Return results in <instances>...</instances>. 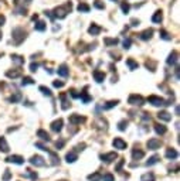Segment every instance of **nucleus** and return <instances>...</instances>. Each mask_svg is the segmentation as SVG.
I'll list each match as a JSON object with an SVG mask.
<instances>
[{"label": "nucleus", "mask_w": 180, "mask_h": 181, "mask_svg": "<svg viewBox=\"0 0 180 181\" xmlns=\"http://www.w3.org/2000/svg\"><path fill=\"white\" fill-rule=\"evenodd\" d=\"M99 158H101V161H104V163L109 164V163H112V161H115V160L118 158V154H116L115 151H111V153L101 154V156H99Z\"/></svg>", "instance_id": "39448f33"}, {"label": "nucleus", "mask_w": 180, "mask_h": 181, "mask_svg": "<svg viewBox=\"0 0 180 181\" xmlns=\"http://www.w3.org/2000/svg\"><path fill=\"white\" fill-rule=\"evenodd\" d=\"M101 180H104V181H115V177L111 173H105L102 177H101Z\"/></svg>", "instance_id": "79ce46f5"}, {"label": "nucleus", "mask_w": 180, "mask_h": 181, "mask_svg": "<svg viewBox=\"0 0 180 181\" xmlns=\"http://www.w3.org/2000/svg\"><path fill=\"white\" fill-rule=\"evenodd\" d=\"M128 125H129V123H128V120H126V119H123V120H121V122L118 123V129H119L121 132H125V130H126V127H128Z\"/></svg>", "instance_id": "c9c22d12"}, {"label": "nucleus", "mask_w": 180, "mask_h": 181, "mask_svg": "<svg viewBox=\"0 0 180 181\" xmlns=\"http://www.w3.org/2000/svg\"><path fill=\"white\" fill-rule=\"evenodd\" d=\"M38 70V64H36V62H33L31 65H30V71L31 72H36Z\"/></svg>", "instance_id": "6e6d98bb"}, {"label": "nucleus", "mask_w": 180, "mask_h": 181, "mask_svg": "<svg viewBox=\"0 0 180 181\" xmlns=\"http://www.w3.org/2000/svg\"><path fill=\"white\" fill-rule=\"evenodd\" d=\"M73 10V3L71 1H67L64 6H60L57 7L53 13H54V18H65L67 14Z\"/></svg>", "instance_id": "f257e3e1"}, {"label": "nucleus", "mask_w": 180, "mask_h": 181, "mask_svg": "<svg viewBox=\"0 0 180 181\" xmlns=\"http://www.w3.org/2000/svg\"><path fill=\"white\" fill-rule=\"evenodd\" d=\"M63 125H64L63 119H57V120H54V122L51 123V130L55 132V133H60V132L63 130Z\"/></svg>", "instance_id": "9b49d317"}, {"label": "nucleus", "mask_w": 180, "mask_h": 181, "mask_svg": "<svg viewBox=\"0 0 180 181\" xmlns=\"http://www.w3.org/2000/svg\"><path fill=\"white\" fill-rule=\"evenodd\" d=\"M77 10H78V11H81V13H88V11L91 10V7L87 4V3H80V4H78V7H77Z\"/></svg>", "instance_id": "7c9ffc66"}, {"label": "nucleus", "mask_w": 180, "mask_h": 181, "mask_svg": "<svg viewBox=\"0 0 180 181\" xmlns=\"http://www.w3.org/2000/svg\"><path fill=\"white\" fill-rule=\"evenodd\" d=\"M21 98H23V96H21V94H20V92H16L14 95H11L7 101H9V102H11V103H17V102H20V101H21Z\"/></svg>", "instance_id": "cd10ccee"}, {"label": "nucleus", "mask_w": 180, "mask_h": 181, "mask_svg": "<svg viewBox=\"0 0 180 181\" xmlns=\"http://www.w3.org/2000/svg\"><path fill=\"white\" fill-rule=\"evenodd\" d=\"M101 177H102V175H101L99 173L90 174V175H88V181H102L101 180Z\"/></svg>", "instance_id": "4c0bfd02"}, {"label": "nucleus", "mask_w": 180, "mask_h": 181, "mask_svg": "<svg viewBox=\"0 0 180 181\" xmlns=\"http://www.w3.org/2000/svg\"><path fill=\"white\" fill-rule=\"evenodd\" d=\"M1 37H3V34H1V31H0V40H1Z\"/></svg>", "instance_id": "052dcab7"}, {"label": "nucleus", "mask_w": 180, "mask_h": 181, "mask_svg": "<svg viewBox=\"0 0 180 181\" xmlns=\"http://www.w3.org/2000/svg\"><path fill=\"white\" fill-rule=\"evenodd\" d=\"M94 7L99 9V10H104V9H105V4H104V1H101V0H95V1H94Z\"/></svg>", "instance_id": "49530a36"}, {"label": "nucleus", "mask_w": 180, "mask_h": 181, "mask_svg": "<svg viewBox=\"0 0 180 181\" xmlns=\"http://www.w3.org/2000/svg\"><path fill=\"white\" fill-rule=\"evenodd\" d=\"M4 23H6V17L3 16V14H0V27H1Z\"/></svg>", "instance_id": "13d9d810"}, {"label": "nucleus", "mask_w": 180, "mask_h": 181, "mask_svg": "<svg viewBox=\"0 0 180 181\" xmlns=\"http://www.w3.org/2000/svg\"><path fill=\"white\" fill-rule=\"evenodd\" d=\"M53 85H54L55 88H63L64 87V82H63V81H54Z\"/></svg>", "instance_id": "864d4df0"}, {"label": "nucleus", "mask_w": 180, "mask_h": 181, "mask_svg": "<svg viewBox=\"0 0 180 181\" xmlns=\"http://www.w3.org/2000/svg\"><path fill=\"white\" fill-rule=\"evenodd\" d=\"M104 44L108 47H115L118 44V38H104Z\"/></svg>", "instance_id": "2f4dec72"}, {"label": "nucleus", "mask_w": 180, "mask_h": 181, "mask_svg": "<svg viewBox=\"0 0 180 181\" xmlns=\"http://www.w3.org/2000/svg\"><path fill=\"white\" fill-rule=\"evenodd\" d=\"M131 45H132L131 38H125V40H123V48H125V50H129V48H131Z\"/></svg>", "instance_id": "09e8293b"}, {"label": "nucleus", "mask_w": 180, "mask_h": 181, "mask_svg": "<svg viewBox=\"0 0 180 181\" xmlns=\"http://www.w3.org/2000/svg\"><path fill=\"white\" fill-rule=\"evenodd\" d=\"M33 84H34V79L30 78V77H24L23 81H21V85L23 87H26V85H33Z\"/></svg>", "instance_id": "ea45409f"}, {"label": "nucleus", "mask_w": 180, "mask_h": 181, "mask_svg": "<svg viewBox=\"0 0 180 181\" xmlns=\"http://www.w3.org/2000/svg\"><path fill=\"white\" fill-rule=\"evenodd\" d=\"M85 147H87V144H85V143H80V144L75 147V150H77V151H82Z\"/></svg>", "instance_id": "5fc2aeb1"}, {"label": "nucleus", "mask_w": 180, "mask_h": 181, "mask_svg": "<svg viewBox=\"0 0 180 181\" xmlns=\"http://www.w3.org/2000/svg\"><path fill=\"white\" fill-rule=\"evenodd\" d=\"M152 35H153V30H152V28H147V30H145V31L140 33L139 38L143 40V41H147V40L152 38Z\"/></svg>", "instance_id": "f3484780"}, {"label": "nucleus", "mask_w": 180, "mask_h": 181, "mask_svg": "<svg viewBox=\"0 0 180 181\" xmlns=\"http://www.w3.org/2000/svg\"><path fill=\"white\" fill-rule=\"evenodd\" d=\"M30 163L36 167H44L46 165V160L41 157V156H33V157L30 158Z\"/></svg>", "instance_id": "1a4fd4ad"}, {"label": "nucleus", "mask_w": 180, "mask_h": 181, "mask_svg": "<svg viewBox=\"0 0 180 181\" xmlns=\"http://www.w3.org/2000/svg\"><path fill=\"white\" fill-rule=\"evenodd\" d=\"M177 58H179V53L177 51H172L170 54H169V57H167V60H166V62H167V65H176L177 64Z\"/></svg>", "instance_id": "f8f14e48"}, {"label": "nucleus", "mask_w": 180, "mask_h": 181, "mask_svg": "<svg viewBox=\"0 0 180 181\" xmlns=\"http://www.w3.org/2000/svg\"><path fill=\"white\" fill-rule=\"evenodd\" d=\"M7 163H14V164H23L24 163V157L18 156V154H13V156H9L6 158Z\"/></svg>", "instance_id": "9d476101"}, {"label": "nucleus", "mask_w": 180, "mask_h": 181, "mask_svg": "<svg viewBox=\"0 0 180 181\" xmlns=\"http://www.w3.org/2000/svg\"><path fill=\"white\" fill-rule=\"evenodd\" d=\"M11 35H13V43H14L16 45H20L26 40V37H27V33H26L21 27H17V28H14V30L11 31Z\"/></svg>", "instance_id": "f03ea898"}, {"label": "nucleus", "mask_w": 180, "mask_h": 181, "mask_svg": "<svg viewBox=\"0 0 180 181\" xmlns=\"http://www.w3.org/2000/svg\"><path fill=\"white\" fill-rule=\"evenodd\" d=\"M162 20H163V14H162V10H157L153 13V16H152V21L156 24H160L162 23Z\"/></svg>", "instance_id": "aec40b11"}, {"label": "nucleus", "mask_w": 180, "mask_h": 181, "mask_svg": "<svg viewBox=\"0 0 180 181\" xmlns=\"http://www.w3.org/2000/svg\"><path fill=\"white\" fill-rule=\"evenodd\" d=\"M128 103L132 105V106H142V105H145V99H143L140 95L132 94V95H129V98H128Z\"/></svg>", "instance_id": "20e7f679"}, {"label": "nucleus", "mask_w": 180, "mask_h": 181, "mask_svg": "<svg viewBox=\"0 0 180 181\" xmlns=\"http://www.w3.org/2000/svg\"><path fill=\"white\" fill-rule=\"evenodd\" d=\"M10 178H11V171H10V170H4V174H3V178H1V180L9 181Z\"/></svg>", "instance_id": "de8ad7c7"}, {"label": "nucleus", "mask_w": 180, "mask_h": 181, "mask_svg": "<svg viewBox=\"0 0 180 181\" xmlns=\"http://www.w3.org/2000/svg\"><path fill=\"white\" fill-rule=\"evenodd\" d=\"M147 102L150 103V105H153V106H167V105H172L170 101H164L163 98L156 96V95H150L147 98Z\"/></svg>", "instance_id": "7ed1b4c3"}, {"label": "nucleus", "mask_w": 180, "mask_h": 181, "mask_svg": "<svg viewBox=\"0 0 180 181\" xmlns=\"http://www.w3.org/2000/svg\"><path fill=\"white\" fill-rule=\"evenodd\" d=\"M123 164H125V160H123V158H121V160H119V163H118V165L115 167V170H116V171H122V165Z\"/></svg>", "instance_id": "3c124183"}, {"label": "nucleus", "mask_w": 180, "mask_h": 181, "mask_svg": "<svg viewBox=\"0 0 180 181\" xmlns=\"http://www.w3.org/2000/svg\"><path fill=\"white\" fill-rule=\"evenodd\" d=\"M145 157V151L140 149H133L132 150V158L133 160H140V158Z\"/></svg>", "instance_id": "6ab92c4d"}, {"label": "nucleus", "mask_w": 180, "mask_h": 181, "mask_svg": "<svg viewBox=\"0 0 180 181\" xmlns=\"http://www.w3.org/2000/svg\"><path fill=\"white\" fill-rule=\"evenodd\" d=\"M121 7H122V11L126 14V13H129V9H131V6H129V3L125 0V1H122V4H121Z\"/></svg>", "instance_id": "a18cd8bd"}, {"label": "nucleus", "mask_w": 180, "mask_h": 181, "mask_svg": "<svg viewBox=\"0 0 180 181\" xmlns=\"http://www.w3.org/2000/svg\"><path fill=\"white\" fill-rule=\"evenodd\" d=\"M147 149L149 150H157L162 147V142L159 140V139H156V137H153V139H149L146 143Z\"/></svg>", "instance_id": "423d86ee"}, {"label": "nucleus", "mask_w": 180, "mask_h": 181, "mask_svg": "<svg viewBox=\"0 0 180 181\" xmlns=\"http://www.w3.org/2000/svg\"><path fill=\"white\" fill-rule=\"evenodd\" d=\"M160 38L166 40V41H170V40H172V35H170L169 33H166L164 30H160Z\"/></svg>", "instance_id": "c03bdc74"}, {"label": "nucleus", "mask_w": 180, "mask_h": 181, "mask_svg": "<svg viewBox=\"0 0 180 181\" xmlns=\"http://www.w3.org/2000/svg\"><path fill=\"white\" fill-rule=\"evenodd\" d=\"M38 89H40V92H41V94H43V95H46V96H51V95H53L51 89H48L47 87H40Z\"/></svg>", "instance_id": "a19ab883"}, {"label": "nucleus", "mask_w": 180, "mask_h": 181, "mask_svg": "<svg viewBox=\"0 0 180 181\" xmlns=\"http://www.w3.org/2000/svg\"><path fill=\"white\" fill-rule=\"evenodd\" d=\"M101 31H102V28L99 27L98 24H95V23H92L90 26V28H88V33H90L91 35H98Z\"/></svg>", "instance_id": "a211bd4d"}, {"label": "nucleus", "mask_w": 180, "mask_h": 181, "mask_svg": "<svg viewBox=\"0 0 180 181\" xmlns=\"http://www.w3.org/2000/svg\"><path fill=\"white\" fill-rule=\"evenodd\" d=\"M119 103V101L118 99H115V101H109V102H107L105 105H104V109L107 110V109H111V108H114V106H116Z\"/></svg>", "instance_id": "e433bc0d"}, {"label": "nucleus", "mask_w": 180, "mask_h": 181, "mask_svg": "<svg viewBox=\"0 0 180 181\" xmlns=\"http://www.w3.org/2000/svg\"><path fill=\"white\" fill-rule=\"evenodd\" d=\"M9 150H10V147H9L6 139H4V137H0V151H3V153H9Z\"/></svg>", "instance_id": "b1692460"}, {"label": "nucleus", "mask_w": 180, "mask_h": 181, "mask_svg": "<svg viewBox=\"0 0 180 181\" xmlns=\"http://www.w3.org/2000/svg\"><path fill=\"white\" fill-rule=\"evenodd\" d=\"M140 181H155V174L153 173H146L140 177Z\"/></svg>", "instance_id": "72a5a7b5"}, {"label": "nucleus", "mask_w": 180, "mask_h": 181, "mask_svg": "<svg viewBox=\"0 0 180 181\" xmlns=\"http://www.w3.org/2000/svg\"><path fill=\"white\" fill-rule=\"evenodd\" d=\"M11 61L14 64H17V65H23L24 64V58L18 54H11Z\"/></svg>", "instance_id": "393cba45"}, {"label": "nucleus", "mask_w": 180, "mask_h": 181, "mask_svg": "<svg viewBox=\"0 0 180 181\" xmlns=\"http://www.w3.org/2000/svg\"><path fill=\"white\" fill-rule=\"evenodd\" d=\"M57 72H58V75H60V77H64V78H67V77H68V74H70V71H68V67H67L65 64L60 65V67H58V70H57Z\"/></svg>", "instance_id": "412c9836"}, {"label": "nucleus", "mask_w": 180, "mask_h": 181, "mask_svg": "<svg viewBox=\"0 0 180 181\" xmlns=\"http://www.w3.org/2000/svg\"><path fill=\"white\" fill-rule=\"evenodd\" d=\"M112 146L118 150H125L126 147H128V143L125 142L122 137H115L114 142H112Z\"/></svg>", "instance_id": "0eeeda50"}, {"label": "nucleus", "mask_w": 180, "mask_h": 181, "mask_svg": "<svg viewBox=\"0 0 180 181\" xmlns=\"http://www.w3.org/2000/svg\"><path fill=\"white\" fill-rule=\"evenodd\" d=\"M61 181H65V180H61Z\"/></svg>", "instance_id": "680f3d73"}, {"label": "nucleus", "mask_w": 180, "mask_h": 181, "mask_svg": "<svg viewBox=\"0 0 180 181\" xmlns=\"http://www.w3.org/2000/svg\"><path fill=\"white\" fill-rule=\"evenodd\" d=\"M145 65H146L147 70H150L152 72L156 71V62H155V61H150V60H149V61H146V64H145Z\"/></svg>", "instance_id": "58836bf2"}, {"label": "nucleus", "mask_w": 180, "mask_h": 181, "mask_svg": "<svg viewBox=\"0 0 180 181\" xmlns=\"http://www.w3.org/2000/svg\"><path fill=\"white\" fill-rule=\"evenodd\" d=\"M164 156L169 158V160H176V158L179 157V153H177V150H176V149H172V147H170V149L166 150Z\"/></svg>", "instance_id": "4468645a"}, {"label": "nucleus", "mask_w": 180, "mask_h": 181, "mask_svg": "<svg viewBox=\"0 0 180 181\" xmlns=\"http://www.w3.org/2000/svg\"><path fill=\"white\" fill-rule=\"evenodd\" d=\"M92 77H94V79H95V82L102 84L104 79H105V74H104L102 71H99V70H95V71L92 72Z\"/></svg>", "instance_id": "ddd939ff"}, {"label": "nucleus", "mask_w": 180, "mask_h": 181, "mask_svg": "<svg viewBox=\"0 0 180 181\" xmlns=\"http://www.w3.org/2000/svg\"><path fill=\"white\" fill-rule=\"evenodd\" d=\"M60 98H61V109L63 110H67L68 108H71V103H70V101H67V95L65 94H61L60 95Z\"/></svg>", "instance_id": "4be33fe9"}, {"label": "nucleus", "mask_w": 180, "mask_h": 181, "mask_svg": "<svg viewBox=\"0 0 180 181\" xmlns=\"http://www.w3.org/2000/svg\"><path fill=\"white\" fill-rule=\"evenodd\" d=\"M126 65L129 67V70H132V71L139 68V64L136 62L135 60H132V58H128V60H126Z\"/></svg>", "instance_id": "bb28decb"}, {"label": "nucleus", "mask_w": 180, "mask_h": 181, "mask_svg": "<svg viewBox=\"0 0 180 181\" xmlns=\"http://www.w3.org/2000/svg\"><path fill=\"white\" fill-rule=\"evenodd\" d=\"M37 137H40L43 142H51L50 134L47 133L46 130H43V129H38V130H37Z\"/></svg>", "instance_id": "dca6fc26"}, {"label": "nucleus", "mask_w": 180, "mask_h": 181, "mask_svg": "<svg viewBox=\"0 0 180 181\" xmlns=\"http://www.w3.org/2000/svg\"><path fill=\"white\" fill-rule=\"evenodd\" d=\"M143 120H150V116H149V113H143Z\"/></svg>", "instance_id": "bf43d9fd"}, {"label": "nucleus", "mask_w": 180, "mask_h": 181, "mask_svg": "<svg viewBox=\"0 0 180 181\" xmlns=\"http://www.w3.org/2000/svg\"><path fill=\"white\" fill-rule=\"evenodd\" d=\"M140 21L138 20V18H132V21H131V26L132 27H136V26H139Z\"/></svg>", "instance_id": "4d7b16f0"}, {"label": "nucleus", "mask_w": 180, "mask_h": 181, "mask_svg": "<svg viewBox=\"0 0 180 181\" xmlns=\"http://www.w3.org/2000/svg\"><path fill=\"white\" fill-rule=\"evenodd\" d=\"M84 122H85V118H84V116H81V115H78V113H74V115H71V116H70V123H71V125H74V126L81 125V123H84Z\"/></svg>", "instance_id": "6e6552de"}, {"label": "nucleus", "mask_w": 180, "mask_h": 181, "mask_svg": "<svg viewBox=\"0 0 180 181\" xmlns=\"http://www.w3.org/2000/svg\"><path fill=\"white\" fill-rule=\"evenodd\" d=\"M155 132L162 136V134H164L167 132V129H166V126H163V125H155Z\"/></svg>", "instance_id": "473e14b6"}, {"label": "nucleus", "mask_w": 180, "mask_h": 181, "mask_svg": "<svg viewBox=\"0 0 180 181\" xmlns=\"http://www.w3.org/2000/svg\"><path fill=\"white\" fill-rule=\"evenodd\" d=\"M36 147H38L40 150H44V151H50V150L47 149V146H44L43 143H36Z\"/></svg>", "instance_id": "603ef678"}, {"label": "nucleus", "mask_w": 180, "mask_h": 181, "mask_svg": "<svg viewBox=\"0 0 180 181\" xmlns=\"http://www.w3.org/2000/svg\"><path fill=\"white\" fill-rule=\"evenodd\" d=\"M26 177H28V178H31L33 181H36L37 178H38V174L36 173V171H30V170H28L27 174H26Z\"/></svg>", "instance_id": "37998d69"}, {"label": "nucleus", "mask_w": 180, "mask_h": 181, "mask_svg": "<svg viewBox=\"0 0 180 181\" xmlns=\"http://www.w3.org/2000/svg\"><path fill=\"white\" fill-rule=\"evenodd\" d=\"M157 119H160V120H163V122H170V120H172V115H170L169 112H166V110H160V112L157 113Z\"/></svg>", "instance_id": "2eb2a0df"}, {"label": "nucleus", "mask_w": 180, "mask_h": 181, "mask_svg": "<svg viewBox=\"0 0 180 181\" xmlns=\"http://www.w3.org/2000/svg\"><path fill=\"white\" fill-rule=\"evenodd\" d=\"M65 160H67V163H75L78 160V156H77L75 151H70V153H67Z\"/></svg>", "instance_id": "5701e85b"}, {"label": "nucleus", "mask_w": 180, "mask_h": 181, "mask_svg": "<svg viewBox=\"0 0 180 181\" xmlns=\"http://www.w3.org/2000/svg\"><path fill=\"white\" fill-rule=\"evenodd\" d=\"M64 144H65V140H63V139H60L58 142H55V147H57L58 150H61L63 147H64Z\"/></svg>", "instance_id": "8fccbe9b"}, {"label": "nucleus", "mask_w": 180, "mask_h": 181, "mask_svg": "<svg viewBox=\"0 0 180 181\" xmlns=\"http://www.w3.org/2000/svg\"><path fill=\"white\" fill-rule=\"evenodd\" d=\"M34 28H36L37 31H44V30L47 28V26H46V23H44V21L38 20V21H36V24H34Z\"/></svg>", "instance_id": "c85d7f7f"}, {"label": "nucleus", "mask_w": 180, "mask_h": 181, "mask_svg": "<svg viewBox=\"0 0 180 181\" xmlns=\"http://www.w3.org/2000/svg\"><path fill=\"white\" fill-rule=\"evenodd\" d=\"M159 160H160V157H159L157 154H155V156H152V157H150V158H149V160L146 161V165H147V167H150V165L156 164V163H157Z\"/></svg>", "instance_id": "f704fd0d"}, {"label": "nucleus", "mask_w": 180, "mask_h": 181, "mask_svg": "<svg viewBox=\"0 0 180 181\" xmlns=\"http://www.w3.org/2000/svg\"><path fill=\"white\" fill-rule=\"evenodd\" d=\"M78 98H81V99H82V102H84V103H88V102H91V96H90V95H88V94H87V88H85V89L82 91V92H81V95H80Z\"/></svg>", "instance_id": "c756f323"}, {"label": "nucleus", "mask_w": 180, "mask_h": 181, "mask_svg": "<svg viewBox=\"0 0 180 181\" xmlns=\"http://www.w3.org/2000/svg\"><path fill=\"white\" fill-rule=\"evenodd\" d=\"M20 75H21V71H20V70H14V71H7L6 72V77L10 78V79H16V78H18Z\"/></svg>", "instance_id": "a878e982"}]
</instances>
